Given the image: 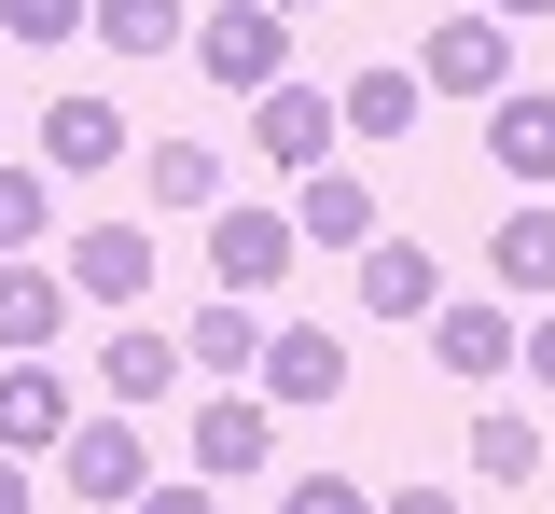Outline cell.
Listing matches in <instances>:
<instances>
[{
	"label": "cell",
	"instance_id": "obj_1",
	"mask_svg": "<svg viewBox=\"0 0 555 514\" xmlns=\"http://www.w3.org/2000/svg\"><path fill=\"white\" fill-rule=\"evenodd\" d=\"M195 70L236 83V98L292 83V14H278V0H208V14H195Z\"/></svg>",
	"mask_w": 555,
	"mask_h": 514
},
{
	"label": "cell",
	"instance_id": "obj_13",
	"mask_svg": "<svg viewBox=\"0 0 555 514\" xmlns=\"http://www.w3.org/2000/svg\"><path fill=\"white\" fill-rule=\"evenodd\" d=\"M195 362L181 334H153V320H126L112 348H98V389H112V417H139V403H167V375Z\"/></svg>",
	"mask_w": 555,
	"mask_h": 514
},
{
	"label": "cell",
	"instance_id": "obj_10",
	"mask_svg": "<svg viewBox=\"0 0 555 514\" xmlns=\"http://www.w3.org/2000/svg\"><path fill=\"white\" fill-rule=\"evenodd\" d=\"M486 153H500V181L555 195V98L542 83H500V98H486Z\"/></svg>",
	"mask_w": 555,
	"mask_h": 514
},
{
	"label": "cell",
	"instance_id": "obj_18",
	"mask_svg": "<svg viewBox=\"0 0 555 514\" xmlns=\"http://www.w3.org/2000/svg\"><path fill=\"white\" fill-rule=\"evenodd\" d=\"M416 98H430V83H416V70H389V56H375V70H347V83H334L347 140H403V126H416Z\"/></svg>",
	"mask_w": 555,
	"mask_h": 514
},
{
	"label": "cell",
	"instance_id": "obj_14",
	"mask_svg": "<svg viewBox=\"0 0 555 514\" xmlns=\"http://www.w3.org/2000/svg\"><path fill=\"white\" fill-rule=\"evenodd\" d=\"M430 348H444V375H514L528 362V320H514V306H444Z\"/></svg>",
	"mask_w": 555,
	"mask_h": 514
},
{
	"label": "cell",
	"instance_id": "obj_2",
	"mask_svg": "<svg viewBox=\"0 0 555 514\" xmlns=\"http://www.w3.org/2000/svg\"><path fill=\"white\" fill-rule=\"evenodd\" d=\"M292 250H306L292 209H208V279H222L236 306H264L278 279H292Z\"/></svg>",
	"mask_w": 555,
	"mask_h": 514
},
{
	"label": "cell",
	"instance_id": "obj_17",
	"mask_svg": "<svg viewBox=\"0 0 555 514\" xmlns=\"http://www.w3.org/2000/svg\"><path fill=\"white\" fill-rule=\"evenodd\" d=\"M181 348H195V375H264V306L208 293L195 320H181Z\"/></svg>",
	"mask_w": 555,
	"mask_h": 514
},
{
	"label": "cell",
	"instance_id": "obj_9",
	"mask_svg": "<svg viewBox=\"0 0 555 514\" xmlns=\"http://www.w3.org/2000/svg\"><path fill=\"white\" fill-rule=\"evenodd\" d=\"M334 140H347V112L320 98V83H264V98H250V153H278L292 181H306V167H320Z\"/></svg>",
	"mask_w": 555,
	"mask_h": 514
},
{
	"label": "cell",
	"instance_id": "obj_22",
	"mask_svg": "<svg viewBox=\"0 0 555 514\" xmlns=\"http://www.w3.org/2000/svg\"><path fill=\"white\" fill-rule=\"evenodd\" d=\"M98 42L112 56H167V42H195V0H98Z\"/></svg>",
	"mask_w": 555,
	"mask_h": 514
},
{
	"label": "cell",
	"instance_id": "obj_30",
	"mask_svg": "<svg viewBox=\"0 0 555 514\" xmlns=\"http://www.w3.org/2000/svg\"><path fill=\"white\" fill-rule=\"evenodd\" d=\"M486 14H500V28H528V14H555V0H486Z\"/></svg>",
	"mask_w": 555,
	"mask_h": 514
},
{
	"label": "cell",
	"instance_id": "obj_20",
	"mask_svg": "<svg viewBox=\"0 0 555 514\" xmlns=\"http://www.w3.org/2000/svg\"><path fill=\"white\" fill-rule=\"evenodd\" d=\"M139 167H153V209H236V195H222V153H208V140H153Z\"/></svg>",
	"mask_w": 555,
	"mask_h": 514
},
{
	"label": "cell",
	"instance_id": "obj_21",
	"mask_svg": "<svg viewBox=\"0 0 555 514\" xmlns=\"http://www.w3.org/2000/svg\"><path fill=\"white\" fill-rule=\"evenodd\" d=\"M486 265H500V293L555 306V209H514V222H500V250H486Z\"/></svg>",
	"mask_w": 555,
	"mask_h": 514
},
{
	"label": "cell",
	"instance_id": "obj_8",
	"mask_svg": "<svg viewBox=\"0 0 555 514\" xmlns=\"http://www.w3.org/2000/svg\"><path fill=\"white\" fill-rule=\"evenodd\" d=\"M56 473H69V501H139V487H153V445H139L126 417H69Z\"/></svg>",
	"mask_w": 555,
	"mask_h": 514
},
{
	"label": "cell",
	"instance_id": "obj_3",
	"mask_svg": "<svg viewBox=\"0 0 555 514\" xmlns=\"http://www.w3.org/2000/svg\"><path fill=\"white\" fill-rule=\"evenodd\" d=\"M181 445H195L208 487H250V473H278V403H264V389H222V403H195Z\"/></svg>",
	"mask_w": 555,
	"mask_h": 514
},
{
	"label": "cell",
	"instance_id": "obj_23",
	"mask_svg": "<svg viewBox=\"0 0 555 514\" xmlns=\"http://www.w3.org/2000/svg\"><path fill=\"white\" fill-rule=\"evenodd\" d=\"M42 222H56V181H42V167H0V265L42 250Z\"/></svg>",
	"mask_w": 555,
	"mask_h": 514
},
{
	"label": "cell",
	"instance_id": "obj_19",
	"mask_svg": "<svg viewBox=\"0 0 555 514\" xmlns=\"http://www.w3.org/2000/svg\"><path fill=\"white\" fill-rule=\"evenodd\" d=\"M459 459H473V487H528V473H542V432H528L514 403H486L473 432H459Z\"/></svg>",
	"mask_w": 555,
	"mask_h": 514
},
{
	"label": "cell",
	"instance_id": "obj_29",
	"mask_svg": "<svg viewBox=\"0 0 555 514\" xmlns=\"http://www.w3.org/2000/svg\"><path fill=\"white\" fill-rule=\"evenodd\" d=\"M528 375H542V389H555V306H542V320H528Z\"/></svg>",
	"mask_w": 555,
	"mask_h": 514
},
{
	"label": "cell",
	"instance_id": "obj_27",
	"mask_svg": "<svg viewBox=\"0 0 555 514\" xmlns=\"http://www.w3.org/2000/svg\"><path fill=\"white\" fill-rule=\"evenodd\" d=\"M0 514H42V487H28V459L0 445Z\"/></svg>",
	"mask_w": 555,
	"mask_h": 514
},
{
	"label": "cell",
	"instance_id": "obj_5",
	"mask_svg": "<svg viewBox=\"0 0 555 514\" xmlns=\"http://www.w3.org/2000/svg\"><path fill=\"white\" fill-rule=\"evenodd\" d=\"M56 265H69L83 306H139V293H153V222H83Z\"/></svg>",
	"mask_w": 555,
	"mask_h": 514
},
{
	"label": "cell",
	"instance_id": "obj_28",
	"mask_svg": "<svg viewBox=\"0 0 555 514\" xmlns=\"http://www.w3.org/2000/svg\"><path fill=\"white\" fill-rule=\"evenodd\" d=\"M375 514H459V487H389Z\"/></svg>",
	"mask_w": 555,
	"mask_h": 514
},
{
	"label": "cell",
	"instance_id": "obj_16",
	"mask_svg": "<svg viewBox=\"0 0 555 514\" xmlns=\"http://www.w3.org/2000/svg\"><path fill=\"white\" fill-rule=\"evenodd\" d=\"M42 153H56V181H83V167L126 153V112L112 98H42Z\"/></svg>",
	"mask_w": 555,
	"mask_h": 514
},
{
	"label": "cell",
	"instance_id": "obj_15",
	"mask_svg": "<svg viewBox=\"0 0 555 514\" xmlns=\"http://www.w3.org/2000/svg\"><path fill=\"white\" fill-rule=\"evenodd\" d=\"M0 445H14V459L69 445V375L56 362H14V375H0Z\"/></svg>",
	"mask_w": 555,
	"mask_h": 514
},
{
	"label": "cell",
	"instance_id": "obj_7",
	"mask_svg": "<svg viewBox=\"0 0 555 514\" xmlns=\"http://www.w3.org/2000/svg\"><path fill=\"white\" fill-rule=\"evenodd\" d=\"M347 293H361V320H444V265H430L416 236H375V250L347 265Z\"/></svg>",
	"mask_w": 555,
	"mask_h": 514
},
{
	"label": "cell",
	"instance_id": "obj_31",
	"mask_svg": "<svg viewBox=\"0 0 555 514\" xmlns=\"http://www.w3.org/2000/svg\"><path fill=\"white\" fill-rule=\"evenodd\" d=\"M278 14H306V0H278Z\"/></svg>",
	"mask_w": 555,
	"mask_h": 514
},
{
	"label": "cell",
	"instance_id": "obj_6",
	"mask_svg": "<svg viewBox=\"0 0 555 514\" xmlns=\"http://www.w3.org/2000/svg\"><path fill=\"white\" fill-rule=\"evenodd\" d=\"M292 236H306V250H375V236H389V222H375V181H361V167H306V181H292Z\"/></svg>",
	"mask_w": 555,
	"mask_h": 514
},
{
	"label": "cell",
	"instance_id": "obj_25",
	"mask_svg": "<svg viewBox=\"0 0 555 514\" xmlns=\"http://www.w3.org/2000/svg\"><path fill=\"white\" fill-rule=\"evenodd\" d=\"M278 514H375V487H361V473H292Z\"/></svg>",
	"mask_w": 555,
	"mask_h": 514
},
{
	"label": "cell",
	"instance_id": "obj_4",
	"mask_svg": "<svg viewBox=\"0 0 555 514\" xmlns=\"http://www.w3.org/2000/svg\"><path fill=\"white\" fill-rule=\"evenodd\" d=\"M500 70H514V42H500V14H444V28H416V83L430 98H500Z\"/></svg>",
	"mask_w": 555,
	"mask_h": 514
},
{
	"label": "cell",
	"instance_id": "obj_12",
	"mask_svg": "<svg viewBox=\"0 0 555 514\" xmlns=\"http://www.w3.org/2000/svg\"><path fill=\"white\" fill-rule=\"evenodd\" d=\"M56 320H69V265H28V250H14V265H0V348H14V362H42V348H56Z\"/></svg>",
	"mask_w": 555,
	"mask_h": 514
},
{
	"label": "cell",
	"instance_id": "obj_26",
	"mask_svg": "<svg viewBox=\"0 0 555 514\" xmlns=\"http://www.w3.org/2000/svg\"><path fill=\"white\" fill-rule=\"evenodd\" d=\"M126 514H222V501H208V487H139Z\"/></svg>",
	"mask_w": 555,
	"mask_h": 514
},
{
	"label": "cell",
	"instance_id": "obj_24",
	"mask_svg": "<svg viewBox=\"0 0 555 514\" xmlns=\"http://www.w3.org/2000/svg\"><path fill=\"white\" fill-rule=\"evenodd\" d=\"M0 28L56 56V42H83V28H98V0H0Z\"/></svg>",
	"mask_w": 555,
	"mask_h": 514
},
{
	"label": "cell",
	"instance_id": "obj_11",
	"mask_svg": "<svg viewBox=\"0 0 555 514\" xmlns=\"http://www.w3.org/2000/svg\"><path fill=\"white\" fill-rule=\"evenodd\" d=\"M334 389H347V348L320 334V320H278V334H264V403L306 417V403H334Z\"/></svg>",
	"mask_w": 555,
	"mask_h": 514
}]
</instances>
